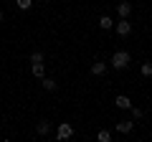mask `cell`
<instances>
[{
	"label": "cell",
	"mask_w": 152,
	"mask_h": 142,
	"mask_svg": "<svg viewBox=\"0 0 152 142\" xmlns=\"http://www.w3.org/2000/svg\"><path fill=\"white\" fill-rule=\"evenodd\" d=\"M112 26H114V23H112V18H109V15H102V18H99V28H104V31H109Z\"/></svg>",
	"instance_id": "52a82bcc"
},
{
	"label": "cell",
	"mask_w": 152,
	"mask_h": 142,
	"mask_svg": "<svg viewBox=\"0 0 152 142\" xmlns=\"http://www.w3.org/2000/svg\"><path fill=\"white\" fill-rule=\"evenodd\" d=\"M43 86L48 89V91H53V89H56V81H51V79H43Z\"/></svg>",
	"instance_id": "9a60e30c"
},
{
	"label": "cell",
	"mask_w": 152,
	"mask_h": 142,
	"mask_svg": "<svg viewBox=\"0 0 152 142\" xmlns=\"http://www.w3.org/2000/svg\"><path fill=\"white\" fill-rule=\"evenodd\" d=\"M18 3V8H20V10H28V8L33 5V0H15Z\"/></svg>",
	"instance_id": "7c38bea8"
},
{
	"label": "cell",
	"mask_w": 152,
	"mask_h": 142,
	"mask_svg": "<svg viewBox=\"0 0 152 142\" xmlns=\"http://www.w3.org/2000/svg\"><path fill=\"white\" fill-rule=\"evenodd\" d=\"M142 74L145 76H152V64H142Z\"/></svg>",
	"instance_id": "5bb4252c"
},
{
	"label": "cell",
	"mask_w": 152,
	"mask_h": 142,
	"mask_svg": "<svg viewBox=\"0 0 152 142\" xmlns=\"http://www.w3.org/2000/svg\"><path fill=\"white\" fill-rule=\"evenodd\" d=\"M0 20H3V10H0Z\"/></svg>",
	"instance_id": "2e32d148"
},
{
	"label": "cell",
	"mask_w": 152,
	"mask_h": 142,
	"mask_svg": "<svg viewBox=\"0 0 152 142\" xmlns=\"http://www.w3.org/2000/svg\"><path fill=\"white\" fill-rule=\"evenodd\" d=\"M117 130H119V132H124V135H127V132L132 130V122H119V124H117Z\"/></svg>",
	"instance_id": "30bf717a"
},
{
	"label": "cell",
	"mask_w": 152,
	"mask_h": 142,
	"mask_svg": "<svg viewBox=\"0 0 152 142\" xmlns=\"http://www.w3.org/2000/svg\"><path fill=\"white\" fill-rule=\"evenodd\" d=\"M114 104H117L119 109H132V102L127 97H117V102H114Z\"/></svg>",
	"instance_id": "277c9868"
},
{
	"label": "cell",
	"mask_w": 152,
	"mask_h": 142,
	"mask_svg": "<svg viewBox=\"0 0 152 142\" xmlns=\"http://www.w3.org/2000/svg\"><path fill=\"white\" fill-rule=\"evenodd\" d=\"M56 137H58V140H71V137H74V127L71 124H58V132H56Z\"/></svg>",
	"instance_id": "7a4b0ae2"
},
{
	"label": "cell",
	"mask_w": 152,
	"mask_h": 142,
	"mask_svg": "<svg viewBox=\"0 0 152 142\" xmlns=\"http://www.w3.org/2000/svg\"><path fill=\"white\" fill-rule=\"evenodd\" d=\"M41 61H43V53H38V51H36V53L31 56V64H41Z\"/></svg>",
	"instance_id": "4fadbf2b"
},
{
	"label": "cell",
	"mask_w": 152,
	"mask_h": 142,
	"mask_svg": "<svg viewBox=\"0 0 152 142\" xmlns=\"http://www.w3.org/2000/svg\"><path fill=\"white\" fill-rule=\"evenodd\" d=\"M104 71H107V64H102V61H96V64L91 66V74H96V76H102Z\"/></svg>",
	"instance_id": "8992f818"
},
{
	"label": "cell",
	"mask_w": 152,
	"mask_h": 142,
	"mask_svg": "<svg viewBox=\"0 0 152 142\" xmlns=\"http://www.w3.org/2000/svg\"><path fill=\"white\" fill-rule=\"evenodd\" d=\"M99 142H109V140H112V135H109V130H102V132H99Z\"/></svg>",
	"instance_id": "8fae6325"
},
{
	"label": "cell",
	"mask_w": 152,
	"mask_h": 142,
	"mask_svg": "<svg viewBox=\"0 0 152 142\" xmlns=\"http://www.w3.org/2000/svg\"><path fill=\"white\" fill-rule=\"evenodd\" d=\"M43 74H46L43 64H33V76H41V79H43Z\"/></svg>",
	"instance_id": "ba28073f"
},
{
	"label": "cell",
	"mask_w": 152,
	"mask_h": 142,
	"mask_svg": "<svg viewBox=\"0 0 152 142\" xmlns=\"http://www.w3.org/2000/svg\"><path fill=\"white\" fill-rule=\"evenodd\" d=\"M127 64H129V53H127V51H117L114 59H112V66L114 69H124Z\"/></svg>",
	"instance_id": "6da1fadb"
},
{
	"label": "cell",
	"mask_w": 152,
	"mask_h": 142,
	"mask_svg": "<svg viewBox=\"0 0 152 142\" xmlns=\"http://www.w3.org/2000/svg\"><path fill=\"white\" fill-rule=\"evenodd\" d=\"M129 31H132V26L127 23V18H122V23H117V33H119V36H127Z\"/></svg>",
	"instance_id": "3957f363"
},
{
	"label": "cell",
	"mask_w": 152,
	"mask_h": 142,
	"mask_svg": "<svg viewBox=\"0 0 152 142\" xmlns=\"http://www.w3.org/2000/svg\"><path fill=\"white\" fill-rule=\"evenodd\" d=\"M36 132H38V135H48V122H38Z\"/></svg>",
	"instance_id": "9c48e42d"
},
{
	"label": "cell",
	"mask_w": 152,
	"mask_h": 142,
	"mask_svg": "<svg viewBox=\"0 0 152 142\" xmlns=\"http://www.w3.org/2000/svg\"><path fill=\"white\" fill-rule=\"evenodd\" d=\"M129 10H132V5H129V3H119V5H117V13H119L122 18H127V15H129Z\"/></svg>",
	"instance_id": "5b68a950"
}]
</instances>
